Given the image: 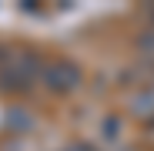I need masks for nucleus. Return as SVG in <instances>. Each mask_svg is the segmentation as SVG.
<instances>
[{
    "label": "nucleus",
    "mask_w": 154,
    "mask_h": 151,
    "mask_svg": "<svg viewBox=\"0 0 154 151\" xmlns=\"http://www.w3.org/2000/svg\"><path fill=\"white\" fill-rule=\"evenodd\" d=\"M7 124H10V128H20V131H23V128H30L34 121H30V114H23L20 108H14V111L7 114Z\"/></svg>",
    "instance_id": "nucleus-5"
},
{
    "label": "nucleus",
    "mask_w": 154,
    "mask_h": 151,
    "mask_svg": "<svg viewBox=\"0 0 154 151\" xmlns=\"http://www.w3.org/2000/svg\"><path fill=\"white\" fill-rule=\"evenodd\" d=\"M137 50H141V61L154 64V30H147V34L137 37Z\"/></svg>",
    "instance_id": "nucleus-4"
},
{
    "label": "nucleus",
    "mask_w": 154,
    "mask_h": 151,
    "mask_svg": "<svg viewBox=\"0 0 154 151\" xmlns=\"http://www.w3.org/2000/svg\"><path fill=\"white\" fill-rule=\"evenodd\" d=\"M37 77H44V67L34 54H14V57H4V64H0V87L4 91H23Z\"/></svg>",
    "instance_id": "nucleus-1"
},
{
    "label": "nucleus",
    "mask_w": 154,
    "mask_h": 151,
    "mask_svg": "<svg viewBox=\"0 0 154 151\" xmlns=\"http://www.w3.org/2000/svg\"><path fill=\"white\" fill-rule=\"evenodd\" d=\"M100 131H104V134H111V138H114V134L121 131V121H117V118H104V124H100Z\"/></svg>",
    "instance_id": "nucleus-6"
},
{
    "label": "nucleus",
    "mask_w": 154,
    "mask_h": 151,
    "mask_svg": "<svg viewBox=\"0 0 154 151\" xmlns=\"http://www.w3.org/2000/svg\"><path fill=\"white\" fill-rule=\"evenodd\" d=\"M131 111H134L137 118H144V121L154 118V84H147L144 91H137V94L131 97Z\"/></svg>",
    "instance_id": "nucleus-3"
},
{
    "label": "nucleus",
    "mask_w": 154,
    "mask_h": 151,
    "mask_svg": "<svg viewBox=\"0 0 154 151\" xmlns=\"http://www.w3.org/2000/svg\"><path fill=\"white\" fill-rule=\"evenodd\" d=\"M44 84L54 94H70L77 84H81V67L74 61H54L44 67Z\"/></svg>",
    "instance_id": "nucleus-2"
},
{
    "label": "nucleus",
    "mask_w": 154,
    "mask_h": 151,
    "mask_svg": "<svg viewBox=\"0 0 154 151\" xmlns=\"http://www.w3.org/2000/svg\"><path fill=\"white\" fill-rule=\"evenodd\" d=\"M67 151H94V148H91V144H70Z\"/></svg>",
    "instance_id": "nucleus-7"
},
{
    "label": "nucleus",
    "mask_w": 154,
    "mask_h": 151,
    "mask_svg": "<svg viewBox=\"0 0 154 151\" xmlns=\"http://www.w3.org/2000/svg\"><path fill=\"white\" fill-rule=\"evenodd\" d=\"M151 20H154V7H151Z\"/></svg>",
    "instance_id": "nucleus-8"
}]
</instances>
